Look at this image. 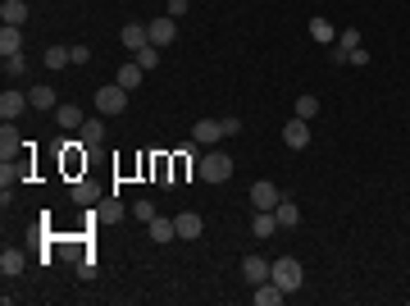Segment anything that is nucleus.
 I'll return each instance as SVG.
<instances>
[{
	"label": "nucleus",
	"mask_w": 410,
	"mask_h": 306,
	"mask_svg": "<svg viewBox=\"0 0 410 306\" xmlns=\"http://www.w3.org/2000/svg\"><path fill=\"white\" fill-rule=\"evenodd\" d=\"M173 228H178V238H201V228H205V219L197 215V210H182V215H173Z\"/></svg>",
	"instance_id": "8"
},
{
	"label": "nucleus",
	"mask_w": 410,
	"mask_h": 306,
	"mask_svg": "<svg viewBox=\"0 0 410 306\" xmlns=\"http://www.w3.org/2000/svg\"><path fill=\"white\" fill-rule=\"evenodd\" d=\"M0 274H5V279L23 274V252H18V247H5V252H0Z\"/></svg>",
	"instance_id": "15"
},
{
	"label": "nucleus",
	"mask_w": 410,
	"mask_h": 306,
	"mask_svg": "<svg viewBox=\"0 0 410 306\" xmlns=\"http://www.w3.org/2000/svg\"><path fill=\"white\" fill-rule=\"evenodd\" d=\"M68 55H73V64H87V60H92V51H87V46H68Z\"/></svg>",
	"instance_id": "33"
},
{
	"label": "nucleus",
	"mask_w": 410,
	"mask_h": 306,
	"mask_svg": "<svg viewBox=\"0 0 410 306\" xmlns=\"http://www.w3.org/2000/svg\"><path fill=\"white\" fill-rule=\"evenodd\" d=\"M0 55H5V60H9V55H23V32H18L14 23L0 27Z\"/></svg>",
	"instance_id": "10"
},
{
	"label": "nucleus",
	"mask_w": 410,
	"mask_h": 306,
	"mask_svg": "<svg viewBox=\"0 0 410 306\" xmlns=\"http://www.w3.org/2000/svg\"><path fill=\"white\" fill-rule=\"evenodd\" d=\"M77 133H82V142H87V147H101V142H105V123H101V119H87Z\"/></svg>",
	"instance_id": "24"
},
{
	"label": "nucleus",
	"mask_w": 410,
	"mask_h": 306,
	"mask_svg": "<svg viewBox=\"0 0 410 306\" xmlns=\"http://www.w3.org/2000/svg\"><path fill=\"white\" fill-rule=\"evenodd\" d=\"M273 228H278V219H273V210H260V215L251 219V233H256V238H273Z\"/></svg>",
	"instance_id": "20"
},
{
	"label": "nucleus",
	"mask_w": 410,
	"mask_h": 306,
	"mask_svg": "<svg viewBox=\"0 0 410 306\" xmlns=\"http://www.w3.org/2000/svg\"><path fill=\"white\" fill-rule=\"evenodd\" d=\"M269 279L278 283L282 293H297V288H301V279H306V270H301L297 256H278V261L269 265Z\"/></svg>",
	"instance_id": "1"
},
{
	"label": "nucleus",
	"mask_w": 410,
	"mask_h": 306,
	"mask_svg": "<svg viewBox=\"0 0 410 306\" xmlns=\"http://www.w3.org/2000/svg\"><path fill=\"white\" fill-rule=\"evenodd\" d=\"M18 147H23V137H18V133H14V123H5V128H0V156H14V151Z\"/></svg>",
	"instance_id": "21"
},
{
	"label": "nucleus",
	"mask_w": 410,
	"mask_h": 306,
	"mask_svg": "<svg viewBox=\"0 0 410 306\" xmlns=\"http://www.w3.org/2000/svg\"><path fill=\"white\" fill-rule=\"evenodd\" d=\"M142 78H146V69H142L137 60H128V64L119 69V87H128V92H137V87H142Z\"/></svg>",
	"instance_id": "17"
},
{
	"label": "nucleus",
	"mask_w": 410,
	"mask_h": 306,
	"mask_svg": "<svg viewBox=\"0 0 410 306\" xmlns=\"http://www.w3.org/2000/svg\"><path fill=\"white\" fill-rule=\"evenodd\" d=\"M119 42H123V46H128V51L137 55V51H142V46H151V37H146V27H142V23H123Z\"/></svg>",
	"instance_id": "12"
},
{
	"label": "nucleus",
	"mask_w": 410,
	"mask_h": 306,
	"mask_svg": "<svg viewBox=\"0 0 410 306\" xmlns=\"http://www.w3.org/2000/svg\"><path fill=\"white\" fill-rule=\"evenodd\" d=\"M23 110H27V92H9V87L0 92V119L5 123H14Z\"/></svg>",
	"instance_id": "5"
},
{
	"label": "nucleus",
	"mask_w": 410,
	"mask_h": 306,
	"mask_svg": "<svg viewBox=\"0 0 410 306\" xmlns=\"http://www.w3.org/2000/svg\"><path fill=\"white\" fill-rule=\"evenodd\" d=\"M23 69H27L23 55H9V60H5V73H23Z\"/></svg>",
	"instance_id": "34"
},
{
	"label": "nucleus",
	"mask_w": 410,
	"mask_h": 306,
	"mask_svg": "<svg viewBox=\"0 0 410 306\" xmlns=\"http://www.w3.org/2000/svg\"><path fill=\"white\" fill-rule=\"evenodd\" d=\"M192 137H197V147H214V142H223V123L219 119H201L197 128H192Z\"/></svg>",
	"instance_id": "9"
},
{
	"label": "nucleus",
	"mask_w": 410,
	"mask_h": 306,
	"mask_svg": "<svg viewBox=\"0 0 410 306\" xmlns=\"http://www.w3.org/2000/svg\"><path fill=\"white\" fill-rule=\"evenodd\" d=\"M197 174L205 178V183H228V178H232V160L223 156V151H205L201 165H197Z\"/></svg>",
	"instance_id": "2"
},
{
	"label": "nucleus",
	"mask_w": 410,
	"mask_h": 306,
	"mask_svg": "<svg viewBox=\"0 0 410 306\" xmlns=\"http://www.w3.org/2000/svg\"><path fill=\"white\" fill-rule=\"evenodd\" d=\"M46 64H51V69H64V64H73L68 46H46Z\"/></svg>",
	"instance_id": "27"
},
{
	"label": "nucleus",
	"mask_w": 410,
	"mask_h": 306,
	"mask_svg": "<svg viewBox=\"0 0 410 306\" xmlns=\"http://www.w3.org/2000/svg\"><path fill=\"white\" fill-rule=\"evenodd\" d=\"M187 5H192V0H169V18H182V14H187Z\"/></svg>",
	"instance_id": "35"
},
{
	"label": "nucleus",
	"mask_w": 410,
	"mask_h": 306,
	"mask_svg": "<svg viewBox=\"0 0 410 306\" xmlns=\"http://www.w3.org/2000/svg\"><path fill=\"white\" fill-rule=\"evenodd\" d=\"M151 238H155V243H173V238H178L173 219H160V215H155V219H151Z\"/></svg>",
	"instance_id": "22"
},
{
	"label": "nucleus",
	"mask_w": 410,
	"mask_h": 306,
	"mask_svg": "<svg viewBox=\"0 0 410 306\" xmlns=\"http://www.w3.org/2000/svg\"><path fill=\"white\" fill-rule=\"evenodd\" d=\"M0 18L14 23V27H23L27 23V0H0Z\"/></svg>",
	"instance_id": "13"
},
{
	"label": "nucleus",
	"mask_w": 410,
	"mask_h": 306,
	"mask_svg": "<svg viewBox=\"0 0 410 306\" xmlns=\"http://www.w3.org/2000/svg\"><path fill=\"white\" fill-rule=\"evenodd\" d=\"M315 114H319V97H310V92L297 97V119H315Z\"/></svg>",
	"instance_id": "28"
},
{
	"label": "nucleus",
	"mask_w": 410,
	"mask_h": 306,
	"mask_svg": "<svg viewBox=\"0 0 410 306\" xmlns=\"http://www.w3.org/2000/svg\"><path fill=\"white\" fill-rule=\"evenodd\" d=\"M132 60H137V64H142V69H146V73H151V69H160V46H142V51H137V55H132Z\"/></svg>",
	"instance_id": "26"
},
{
	"label": "nucleus",
	"mask_w": 410,
	"mask_h": 306,
	"mask_svg": "<svg viewBox=\"0 0 410 306\" xmlns=\"http://www.w3.org/2000/svg\"><path fill=\"white\" fill-rule=\"evenodd\" d=\"M132 215H137V219H146V224H151V219H155V206H151V202H137V206H132Z\"/></svg>",
	"instance_id": "31"
},
{
	"label": "nucleus",
	"mask_w": 410,
	"mask_h": 306,
	"mask_svg": "<svg viewBox=\"0 0 410 306\" xmlns=\"http://www.w3.org/2000/svg\"><path fill=\"white\" fill-rule=\"evenodd\" d=\"M55 119H60V128H82V110H77V105H60V110H55Z\"/></svg>",
	"instance_id": "23"
},
{
	"label": "nucleus",
	"mask_w": 410,
	"mask_h": 306,
	"mask_svg": "<svg viewBox=\"0 0 410 306\" xmlns=\"http://www.w3.org/2000/svg\"><path fill=\"white\" fill-rule=\"evenodd\" d=\"M310 37H315L319 46H333V37H337V32H333V23H328V18H319V14H315V18H310Z\"/></svg>",
	"instance_id": "18"
},
{
	"label": "nucleus",
	"mask_w": 410,
	"mask_h": 306,
	"mask_svg": "<svg viewBox=\"0 0 410 306\" xmlns=\"http://www.w3.org/2000/svg\"><path fill=\"white\" fill-rule=\"evenodd\" d=\"M96 110H101V114H119V110H128V87H119V82L101 87V92H96Z\"/></svg>",
	"instance_id": "3"
},
{
	"label": "nucleus",
	"mask_w": 410,
	"mask_h": 306,
	"mask_svg": "<svg viewBox=\"0 0 410 306\" xmlns=\"http://www.w3.org/2000/svg\"><path fill=\"white\" fill-rule=\"evenodd\" d=\"M328 60H333L337 69H342V64H351V51H342V46H333V51H328Z\"/></svg>",
	"instance_id": "32"
},
{
	"label": "nucleus",
	"mask_w": 410,
	"mask_h": 306,
	"mask_svg": "<svg viewBox=\"0 0 410 306\" xmlns=\"http://www.w3.org/2000/svg\"><path fill=\"white\" fill-rule=\"evenodd\" d=\"M27 105H37V110H55V87H32V92H27Z\"/></svg>",
	"instance_id": "25"
},
{
	"label": "nucleus",
	"mask_w": 410,
	"mask_h": 306,
	"mask_svg": "<svg viewBox=\"0 0 410 306\" xmlns=\"http://www.w3.org/2000/svg\"><path fill=\"white\" fill-rule=\"evenodd\" d=\"M337 46H342V51H356V46H360V27H347V32L337 37Z\"/></svg>",
	"instance_id": "29"
},
{
	"label": "nucleus",
	"mask_w": 410,
	"mask_h": 306,
	"mask_svg": "<svg viewBox=\"0 0 410 306\" xmlns=\"http://www.w3.org/2000/svg\"><path fill=\"white\" fill-rule=\"evenodd\" d=\"M282 142H287L292 151H306L310 147V119H292L287 128H282Z\"/></svg>",
	"instance_id": "6"
},
{
	"label": "nucleus",
	"mask_w": 410,
	"mask_h": 306,
	"mask_svg": "<svg viewBox=\"0 0 410 306\" xmlns=\"http://www.w3.org/2000/svg\"><path fill=\"white\" fill-rule=\"evenodd\" d=\"M68 197H73L77 206H96V202H101V192H96V188L87 183V178H82V183H73V188H68Z\"/></svg>",
	"instance_id": "19"
},
{
	"label": "nucleus",
	"mask_w": 410,
	"mask_h": 306,
	"mask_svg": "<svg viewBox=\"0 0 410 306\" xmlns=\"http://www.w3.org/2000/svg\"><path fill=\"white\" fill-rule=\"evenodd\" d=\"M273 219H278V228H297V224H301V210H297V202H287V197H282V202L273 206Z\"/></svg>",
	"instance_id": "14"
},
{
	"label": "nucleus",
	"mask_w": 410,
	"mask_h": 306,
	"mask_svg": "<svg viewBox=\"0 0 410 306\" xmlns=\"http://www.w3.org/2000/svg\"><path fill=\"white\" fill-rule=\"evenodd\" d=\"M251 202H256V210H273V206L282 202V192H278V188L269 183V178H260V183L251 188Z\"/></svg>",
	"instance_id": "7"
},
{
	"label": "nucleus",
	"mask_w": 410,
	"mask_h": 306,
	"mask_svg": "<svg viewBox=\"0 0 410 306\" xmlns=\"http://www.w3.org/2000/svg\"><path fill=\"white\" fill-rule=\"evenodd\" d=\"M146 37H151V46H169L173 37H178V18H169V14L151 18V23H146Z\"/></svg>",
	"instance_id": "4"
},
{
	"label": "nucleus",
	"mask_w": 410,
	"mask_h": 306,
	"mask_svg": "<svg viewBox=\"0 0 410 306\" xmlns=\"http://www.w3.org/2000/svg\"><path fill=\"white\" fill-rule=\"evenodd\" d=\"M282 298H287V293H282V288H278V283H273V279L256 283V293H251V302H256V306H278Z\"/></svg>",
	"instance_id": "11"
},
{
	"label": "nucleus",
	"mask_w": 410,
	"mask_h": 306,
	"mask_svg": "<svg viewBox=\"0 0 410 306\" xmlns=\"http://www.w3.org/2000/svg\"><path fill=\"white\" fill-rule=\"evenodd\" d=\"M242 274H247V283H265V279H269L265 256H247V261H242Z\"/></svg>",
	"instance_id": "16"
},
{
	"label": "nucleus",
	"mask_w": 410,
	"mask_h": 306,
	"mask_svg": "<svg viewBox=\"0 0 410 306\" xmlns=\"http://www.w3.org/2000/svg\"><path fill=\"white\" fill-rule=\"evenodd\" d=\"M223 123V137H237V133H242V119H237V114H228V119H219Z\"/></svg>",
	"instance_id": "30"
}]
</instances>
